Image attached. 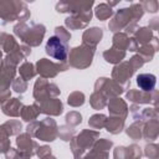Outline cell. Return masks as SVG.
I'll return each mask as SVG.
<instances>
[{
	"mask_svg": "<svg viewBox=\"0 0 159 159\" xmlns=\"http://www.w3.org/2000/svg\"><path fill=\"white\" fill-rule=\"evenodd\" d=\"M46 52H47V55H50L51 57H53L56 60H65L67 56V48H66L65 43L57 37H51L47 41Z\"/></svg>",
	"mask_w": 159,
	"mask_h": 159,
	"instance_id": "cell-1",
	"label": "cell"
},
{
	"mask_svg": "<svg viewBox=\"0 0 159 159\" xmlns=\"http://www.w3.org/2000/svg\"><path fill=\"white\" fill-rule=\"evenodd\" d=\"M157 78L152 73H140L137 77V84L143 91H152L155 87Z\"/></svg>",
	"mask_w": 159,
	"mask_h": 159,
	"instance_id": "cell-2",
	"label": "cell"
}]
</instances>
